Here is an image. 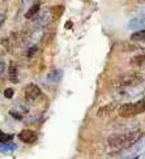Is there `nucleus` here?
Returning a JSON list of instances; mask_svg holds the SVG:
<instances>
[{"instance_id":"obj_1","label":"nucleus","mask_w":145,"mask_h":159,"mask_svg":"<svg viewBox=\"0 0 145 159\" xmlns=\"http://www.w3.org/2000/svg\"><path fill=\"white\" fill-rule=\"evenodd\" d=\"M143 137V132L141 130H133V132H128V133H120V134H113L109 137L107 143L110 148L114 149H124L132 145Z\"/></svg>"},{"instance_id":"obj_2","label":"nucleus","mask_w":145,"mask_h":159,"mask_svg":"<svg viewBox=\"0 0 145 159\" xmlns=\"http://www.w3.org/2000/svg\"><path fill=\"white\" fill-rule=\"evenodd\" d=\"M144 82V75L140 72H126L115 80V85L119 88H132Z\"/></svg>"},{"instance_id":"obj_3","label":"nucleus","mask_w":145,"mask_h":159,"mask_svg":"<svg viewBox=\"0 0 145 159\" xmlns=\"http://www.w3.org/2000/svg\"><path fill=\"white\" fill-rule=\"evenodd\" d=\"M145 110V104H144V99H140L135 103H124L118 108V114L122 117H133L137 115L144 114Z\"/></svg>"},{"instance_id":"obj_4","label":"nucleus","mask_w":145,"mask_h":159,"mask_svg":"<svg viewBox=\"0 0 145 159\" xmlns=\"http://www.w3.org/2000/svg\"><path fill=\"white\" fill-rule=\"evenodd\" d=\"M24 95L25 98L30 102H35L38 99L42 98V90L39 89V86H37L35 84H28L24 88Z\"/></svg>"},{"instance_id":"obj_5","label":"nucleus","mask_w":145,"mask_h":159,"mask_svg":"<svg viewBox=\"0 0 145 159\" xmlns=\"http://www.w3.org/2000/svg\"><path fill=\"white\" fill-rule=\"evenodd\" d=\"M34 18V24L38 25V26H44L51 22V20L54 18V16H52V12L51 9H47V11H41L39 9L37 15L33 17Z\"/></svg>"},{"instance_id":"obj_6","label":"nucleus","mask_w":145,"mask_h":159,"mask_svg":"<svg viewBox=\"0 0 145 159\" xmlns=\"http://www.w3.org/2000/svg\"><path fill=\"white\" fill-rule=\"evenodd\" d=\"M18 138L25 143H34L38 140V134L35 130H31V129H22L21 132L18 133Z\"/></svg>"},{"instance_id":"obj_7","label":"nucleus","mask_w":145,"mask_h":159,"mask_svg":"<svg viewBox=\"0 0 145 159\" xmlns=\"http://www.w3.org/2000/svg\"><path fill=\"white\" fill-rule=\"evenodd\" d=\"M8 78L12 84H18L20 82V77H18V67L16 63H11L9 64V69H8Z\"/></svg>"},{"instance_id":"obj_8","label":"nucleus","mask_w":145,"mask_h":159,"mask_svg":"<svg viewBox=\"0 0 145 159\" xmlns=\"http://www.w3.org/2000/svg\"><path fill=\"white\" fill-rule=\"evenodd\" d=\"M63 77V70L62 69H54L47 75V81L50 84H58Z\"/></svg>"},{"instance_id":"obj_9","label":"nucleus","mask_w":145,"mask_h":159,"mask_svg":"<svg viewBox=\"0 0 145 159\" xmlns=\"http://www.w3.org/2000/svg\"><path fill=\"white\" fill-rule=\"evenodd\" d=\"M16 149H17L16 143H13L12 141H9V142H0V153H3V154H11Z\"/></svg>"},{"instance_id":"obj_10","label":"nucleus","mask_w":145,"mask_h":159,"mask_svg":"<svg viewBox=\"0 0 145 159\" xmlns=\"http://www.w3.org/2000/svg\"><path fill=\"white\" fill-rule=\"evenodd\" d=\"M128 28L129 29H133V30H140L144 29V17H136L132 18L131 21L128 22Z\"/></svg>"},{"instance_id":"obj_11","label":"nucleus","mask_w":145,"mask_h":159,"mask_svg":"<svg viewBox=\"0 0 145 159\" xmlns=\"http://www.w3.org/2000/svg\"><path fill=\"white\" fill-rule=\"evenodd\" d=\"M39 9H41V5H39V3H33V5L28 9V12L25 13V18H26V20L33 18V17H34L37 13H38Z\"/></svg>"},{"instance_id":"obj_12","label":"nucleus","mask_w":145,"mask_h":159,"mask_svg":"<svg viewBox=\"0 0 145 159\" xmlns=\"http://www.w3.org/2000/svg\"><path fill=\"white\" fill-rule=\"evenodd\" d=\"M114 108H115V103L106 104V106H103V107H101L100 110L97 111V115L98 116H106V115L111 114V112L114 111Z\"/></svg>"},{"instance_id":"obj_13","label":"nucleus","mask_w":145,"mask_h":159,"mask_svg":"<svg viewBox=\"0 0 145 159\" xmlns=\"http://www.w3.org/2000/svg\"><path fill=\"white\" fill-rule=\"evenodd\" d=\"M144 61H145V57H144V54H137L135 55L132 59H131V64L133 67H144Z\"/></svg>"},{"instance_id":"obj_14","label":"nucleus","mask_w":145,"mask_h":159,"mask_svg":"<svg viewBox=\"0 0 145 159\" xmlns=\"http://www.w3.org/2000/svg\"><path fill=\"white\" fill-rule=\"evenodd\" d=\"M145 39V31L144 29H140V30H136L132 35H131V41L132 42H144Z\"/></svg>"},{"instance_id":"obj_15","label":"nucleus","mask_w":145,"mask_h":159,"mask_svg":"<svg viewBox=\"0 0 145 159\" xmlns=\"http://www.w3.org/2000/svg\"><path fill=\"white\" fill-rule=\"evenodd\" d=\"M13 137H15V134L12 133H3L2 130H0V142H9L13 140Z\"/></svg>"},{"instance_id":"obj_16","label":"nucleus","mask_w":145,"mask_h":159,"mask_svg":"<svg viewBox=\"0 0 145 159\" xmlns=\"http://www.w3.org/2000/svg\"><path fill=\"white\" fill-rule=\"evenodd\" d=\"M13 95H15V90H13V89L8 88V89H5V90H4V97H5V98L11 99Z\"/></svg>"},{"instance_id":"obj_17","label":"nucleus","mask_w":145,"mask_h":159,"mask_svg":"<svg viewBox=\"0 0 145 159\" xmlns=\"http://www.w3.org/2000/svg\"><path fill=\"white\" fill-rule=\"evenodd\" d=\"M4 69H5V63H4V59L0 57V77L3 76L4 73Z\"/></svg>"},{"instance_id":"obj_18","label":"nucleus","mask_w":145,"mask_h":159,"mask_svg":"<svg viewBox=\"0 0 145 159\" xmlns=\"http://www.w3.org/2000/svg\"><path fill=\"white\" fill-rule=\"evenodd\" d=\"M11 115H12L13 117H16V119H18V120H21V119H22V116H20V115L17 114V112H16V111H11Z\"/></svg>"},{"instance_id":"obj_19","label":"nucleus","mask_w":145,"mask_h":159,"mask_svg":"<svg viewBox=\"0 0 145 159\" xmlns=\"http://www.w3.org/2000/svg\"><path fill=\"white\" fill-rule=\"evenodd\" d=\"M4 18H5V16L3 15V13H0V25H2V22L4 21Z\"/></svg>"}]
</instances>
